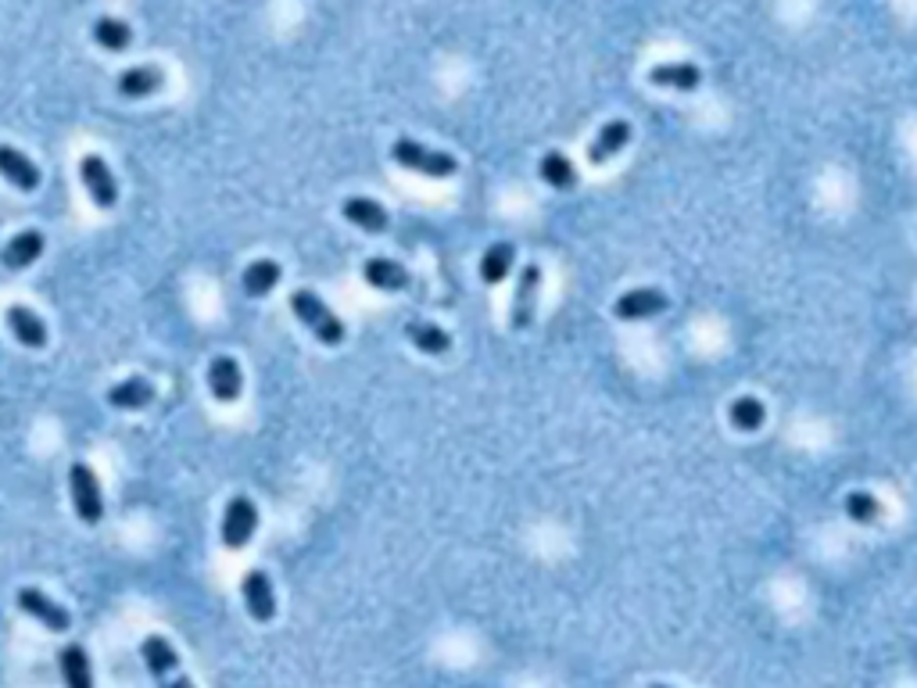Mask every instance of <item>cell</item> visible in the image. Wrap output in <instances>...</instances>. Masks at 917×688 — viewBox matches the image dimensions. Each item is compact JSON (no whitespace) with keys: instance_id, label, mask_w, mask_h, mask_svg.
Returning a JSON list of instances; mask_svg holds the SVG:
<instances>
[{"instance_id":"20","label":"cell","mask_w":917,"mask_h":688,"mask_svg":"<svg viewBox=\"0 0 917 688\" xmlns=\"http://www.w3.org/2000/svg\"><path fill=\"white\" fill-rule=\"evenodd\" d=\"M43 255V233L40 230H22L15 233L4 248V266L8 269H29L36 258Z\"/></svg>"},{"instance_id":"25","label":"cell","mask_w":917,"mask_h":688,"mask_svg":"<svg viewBox=\"0 0 917 688\" xmlns=\"http://www.w3.org/2000/svg\"><path fill=\"white\" fill-rule=\"evenodd\" d=\"M728 423L735 430H746V434H753V430H760L763 423H767V405H763L760 398H753V395L735 398V402L728 405Z\"/></svg>"},{"instance_id":"27","label":"cell","mask_w":917,"mask_h":688,"mask_svg":"<svg viewBox=\"0 0 917 688\" xmlns=\"http://www.w3.org/2000/svg\"><path fill=\"white\" fill-rule=\"evenodd\" d=\"M90 36H94V43L104 47V51H126L129 43H133V29L126 22H119V18H97Z\"/></svg>"},{"instance_id":"23","label":"cell","mask_w":917,"mask_h":688,"mask_svg":"<svg viewBox=\"0 0 917 688\" xmlns=\"http://www.w3.org/2000/svg\"><path fill=\"white\" fill-rule=\"evenodd\" d=\"M405 334H409V341L416 344L423 355H445L448 348H452L448 330H441L438 323H427V319H412L409 327H405Z\"/></svg>"},{"instance_id":"7","label":"cell","mask_w":917,"mask_h":688,"mask_svg":"<svg viewBox=\"0 0 917 688\" xmlns=\"http://www.w3.org/2000/svg\"><path fill=\"white\" fill-rule=\"evenodd\" d=\"M663 309H667V294L656 291V287H635V291L620 294L617 305H613V316L624 319V323H638V319L660 316Z\"/></svg>"},{"instance_id":"2","label":"cell","mask_w":917,"mask_h":688,"mask_svg":"<svg viewBox=\"0 0 917 688\" xmlns=\"http://www.w3.org/2000/svg\"><path fill=\"white\" fill-rule=\"evenodd\" d=\"M291 312L298 316L301 327H309L312 337L323 344H330V348H337V344L344 341V323L337 319V312L326 305L319 294L312 291H294L291 294Z\"/></svg>"},{"instance_id":"13","label":"cell","mask_w":917,"mask_h":688,"mask_svg":"<svg viewBox=\"0 0 917 688\" xmlns=\"http://www.w3.org/2000/svg\"><path fill=\"white\" fill-rule=\"evenodd\" d=\"M362 276H366L369 287H377V291H387V294H398L409 287V269H405L402 262H395V258H384V255L369 258Z\"/></svg>"},{"instance_id":"12","label":"cell","mask_w":917,"mask_h":688,"mask_svg":"<svg viewBox=\"0 0 917 688\" xmlns=\"http://www.w3.org/2000/svg\"><path fill=\"white\" fill-rule=\"evenodd\" d=\"M0 176H4V180H8L15 190H36L40 187V169H36V165L11 144H0Z\"/></svg>"},{"instance_id":"11","label":"cell","mask_w":917,"mask_h":688,"mask_svg":"<svg viewBox=\"0 0 917 688\" xmlns=\"http://www.w3.org/2000/svg\"><path fill=\"white\" fill-rule=\"evenodd\" d=\"M631 144V122L613 119L595 133V140L588 144V162L592 165H606L609 158H617L624 147Z\"/></svg>"},{"instance_id":"28","label":"cell","mask_w":917,"mask_h":688,"mask_svg":"<svg viewBox=\"0 0 917 688\" xmlns=\"http://www.w3.org/2000/svg\"><path fill=\"white\" fill-rule=\"evenodd\" d=\"M846 516L849 520H857V524H875L878 516H882V502H878L871 491H849Z\"/></svg>"},{"instance_id":"3","label":"cell","mask_w":917,"mask_h":688,"mask_svg":"<svg viewBox=\"0 0 917 688\" xmlns=\"http://www.w3.org/2000/svg\"><path fill=\"white\" fill-rule=\"evenodd\" d=\"M69 491H72V506H76L79 520L83 524H101L104 520V495H101V481L97 473L86 463H72L69 470Z\"/></svg>"},{"instance_id":"14","label":"cell","mask_w":917,"mask_h":688,"mask_svg":"<svg viewBox=\"0 0 917 688\" xmlns=\"http://www.w3.org/2000/svg\"><path fill=\"white\" fill-rule=\"evenodd\" d=\"M140 656H144L147 671H151L155 681H169L172 674H176V667H180V656H176V649L169 645V638H162V635H147L144 642H140Z\"/></svg>"},{"instance_id":"16","label":"cell","mask_w":917,"mask_h":688,"mask_svg":"<svg viewBox=\"0 0 917 688\" xmlns=\"http://www.w3.org/2000/svg\"><path fill=\"white\" fill-rule=\"evenodd\" d=\"M119 94L129 97V101H140V97H151L158 94L165 86V72L158 65H137V69H126L119 76Z\"/></svg>"},{"instance_id":"5","label":"cell","mask_w":917,"mask_h":688,"mask_svg":"<svg viewBox=\"0 0 917 688\" xmlns=\"http://www.w3.org/2000/svg\"><path fill=\"white\" fill-rule=\"evenodd\" d=\"M79 176H83L86 194H90V201H94L97 208L108 212V208L119 205V187H115L112 169H108V162H104L101 155H86L83 162H79Z\"/></svg>"},{"instance_id":"19","label":"cell","mask_w":917,"mask_h":688,"mask_svg":"<svg viewBox=\"0 0 917 688\" xmlns=\"http://www.w3.org/2000/svg\"><path fill=\"white\" fill-rule=\"evenodd\" d=\"M649 83L667 86V90H695L703 83V72L692 61H667V65H656L649 72Z\"/></svg>"},{"instance_id":"21","label":"cell","mask_w":917,"mask_h":688,"mask_svg":"<svg viewBox=\"0 0 917 688\" xmlns=\"http://www.w3.org/2000/svg\"><path fill=\"white\" fill-rule=\"evenodd\" d=\"M280 276H283L280 262H273V258H255V262L244 269L240 284H244V294H251V298H266V294L280 284Z\"/></svg>"},{"instance_id":"9","label":"cell","mask_w":917,"mask_h":688,"mask_svg":"<svg viewBox=\"0 0 917 688\" xmlns=\"http://www.w3.org/2000/svg\"><path fill=\"white\" fill-rule=\"evenodd\" d=\"M240 592H244V606H248V613L258 620V624H266V620L276 617V592H273V581L266 577V570H248Z\"/></svg>"},{"instance_id":"17","label":"cell","mask_w":917,"mask_h":688,"mask_svg":"<svg viewBox=\"0 0 917 688\" xmlns=\"http://www.w3.org/2000/svg\"><path fill=\"white\" fill-rule=\"evenodd\" d=\"M155 402V384L144 377H129V380H119V384L108 391V405L112 409H147V405Z\"/></svg>"},{"instance_id":"1","label":"cell","mask_w":917,"mask_h":688,"mask_svg":"<svg viewBox=\"0 0 917 688\" xmlns=\"http://www.w3.org/2000/svg\"><path fill=\"white\" fill-rule=\"evenodd\" d=\"M391 158H395L402 169L420 172L427 180H452L455 172H459V162H455L452 155L434 151V147L420 144V140H412V137H398L395 144H391Z\"/></svg>"},{"instance_id":"6","label":"cell","mask_w":917,"mask_h":688,"mask_svg":"<svg viewBox=\"0 0 917 688\" xmlns=\"http://www.w3.org/2000/svg\"><path fill=\"white\" fill-rule=\"evenodd\" d=\"M18 606H22V613H29L33 620H40L47 631H69L72 628V613L61 606V602H54L47 592H40V588H22L18 592Z\"/></svg>"},{"instance_id":"4","label":"cell","mask_w":917,"mask_h":688,"mask_svg":"<svg viewBox=\"0 0 917 688\" xmlns=\"http://www.w3.org/2000/svg\"><path fill=\"white\" fill-rule=\"evenodd\" d=\"M255 527H258L255 502H251L248 495H233L230 506H226V513H223V545L230 552L244 549V545L251 542Z\"/></svg>"},{"instance_id":"8","label":"cell","mask_w":917,"mask_h":688,"mask_svg":"<svg viewBox=\"0 0 917 688\" xmlns=\"http://www.w3.org/2000/svg\"><path fill=\"white\" fill-rule=\"evenodd\" d=\"M538 291H541V269L534 266H523L520 280H516V294H513V330H527L534 323V312H538Z\"/></svg>"},{"instance_id":"15","label":"cell","mask_w":917,"mask_h":688,"mask_svg":"<svg viewBox=\"0 0 917 688\" xmlns=\"http://www.w3.org/2000/svg\"><path fill=\"white\" fill-rule=\"evenodd\" d=\"M341 215L348 219L352 226H359V230H366V233H384L387 230V208L380 205V201H373V198H344V205H341Z\"/></svg>"},{"instance_id":"24","label":"cell","mask_w":917,"mask_h":688,"mask_svg":"<svg viewBox=\"0 0 917 688\" xmlns=\"http://www.w3.org/2000/svg\"><path fill=\"white\" fill-rule=\"evenodd\" d=\"M513 262H516V248L513 244H491L480 258V280L484 284H502L509 273H513Z\"/></svg>"},{"instance_id":"26","label":"cell","mask_w":917,"mask_h":688,"mask_svg":"<svg viewBox=\"0 0 917 688\" xmlns=\"http://www.w3.org/2000/svg\"><path fill=\"white\" fill-rule=\"evenodd\" d=\"M538 172H541V180L549 183V187H556V190H574L577 187V169L563 151H545Z\"/></svg>"},{"instance_id":"18","label":"cell","mask_w":917,"mask_h":688,"mask_svg":"<svg viewBox=\"0 0 917 688\" xmlns=\"http://www.w3.org/2000/svg\"><path fill=\"white\" fill-rule=\"evenodd\" d=\"M4 316H8V330L18 337V341L26 344V348H43V344H47V327H43V319L36 316L33 309H26V305H11Z\"/></svg>"},{"instance_id":"10","label":"cell","mask_w":917,"mask_h":688,"mask_svg":"<svg viewBox=\"0 0 917 688\" xmlns=\"http://www.w3.org/2000/svg\"><path fill=\"white\" fill-rule=\"evenodd\" d=\"M208 391H212L219 402H237L240 391H244V373H240L237 359L215 355L212 366H208Z\"/></svg>"},{"instance_id":"22","label":"cell","mask_w":917,"mask_h":688,"mask_svg":"<svg viewBox=\"0 0 917 688\" xmlns=\"http://www.w3.org/2000/svg\"><path fill=\"white\" fill-rule=\"evenodd\" d=\"M58 667H61V678L69 688H90L94 685V671H90V660H86V649L83 645H65L58 653Z\"/></svg>"}]
</instances>
